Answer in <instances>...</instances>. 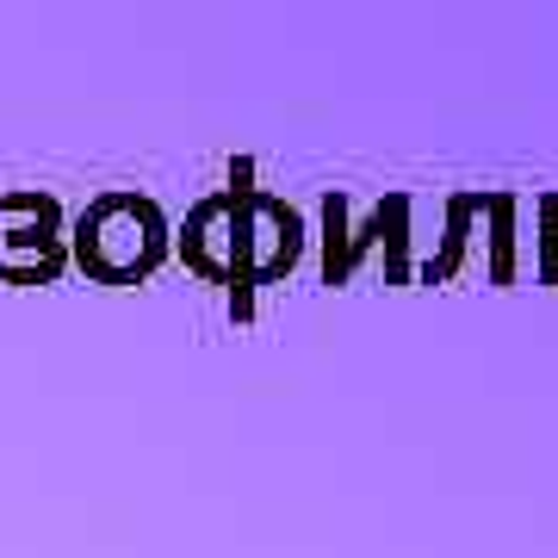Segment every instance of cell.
I'll list each match as a JSON object with an SVG mask.
<instances>
[{
	"label": "cell",
	"mask_w": 558,
	"mask_h": 558,
	"mask_svg": "<svg viewBox=\"0 0 558 558\" xmlns=\"http://www.w3.org/2000/svg\"><path fill=\"white\" fill-rule=\"evenodd\" d=\"M75 255L106 286L143 279L168 255V223H161L156 199H137V193H106V199H94L75 223Z\"/></svg>",
	"instance_id": "cell-1"
}]
</instances>
